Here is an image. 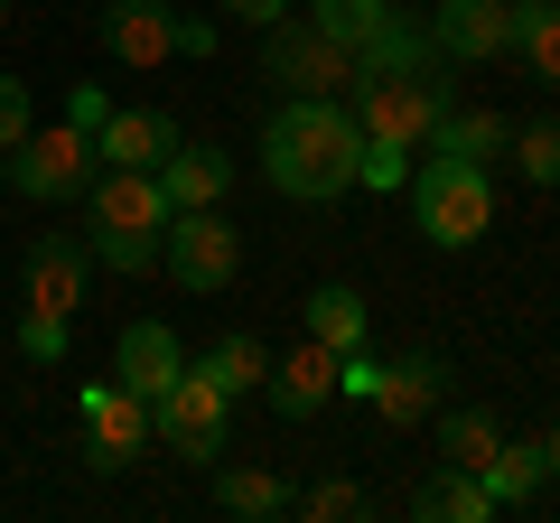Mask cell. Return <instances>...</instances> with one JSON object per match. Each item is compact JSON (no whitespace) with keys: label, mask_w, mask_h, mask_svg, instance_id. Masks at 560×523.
Segmentation results:
<instances>
[{"label":"cell","mask_w":560,"mask_h":523,"mask_svg":"<svg viewBox=\"0 0 560 523\" xmlns=\"http://www.w3.org/2000/svg\"><path fill=\"white\" fill-rule=\"evenodd\" d=\"M300 318H308V337H318V346H337V356H355V346H364V300H355L346 281H318Z\"/></svg>","instance_id":"23"},{"label":"cell","mask_w":560,"mask_h":523,"mask_svg":"<svg viewBox=\"0 0 560 523\" xmlns=\"http://www.w3.org/2000/svg\"><path fill=\"white\" fill-rule=\"evenodd\" d=\"M10 178H20V197H38V206L84 197V178H94V131H75V121H38V131L10 150Z\"/></svg>","instance_id":"8"},{"label":"cell","mask_w":560,"mask_h":523,"mask_svg":"<svg viewBox=\"0 0 560 523\" xmlns=\"http://www.w3.org/2000/svg\"><path fill=\"white\" fill-rule=\"evenodd\" d=\"M160 187H168V206H224L234 160H224V150H206V141H178V150L160 160Z\"/></svg>","instance_id":"18"},{"label":"cell","mask_w":560,"mask_h":523,"mask_svg":"<svg viewBox=\"0 0 560 523\" xmlns=\"http://www.w3.org/2000/svg\"><path fill=\"white\" fill-rule=\"evenodd\" d=\"M504 150H514V168H523L533 187H560V121H551V113H541V121H514V141H504Z\"/></svg>","instance_id":"27"},{"label":"cell","mask_w":560,"mask_h":523,"mask_svg":"<svg viewBox=\"0 0 560 523\" xmlns=\"http://www.w3.org/2000/svg\"><path fill=\"white\" fill-rule=\"evenodd\" d=\"M355 66L364 75H420V66H440V47H430V28H420L411 10H383V20L355 38Z\"/></svg>","instance_id":"17"},{"label":"cell","mask_w":560,"mask_h":523,"mask_svg":"<svg viewBox=\"0 0 560 523\" xmlns=\"http://www.w3.org/2000/svg\"><path fill=\"white\" fill-rule=\"evenodd\" d=\"M541 467H551V477H560V430H541Z\"/></svg>","instance_id":"36"},{"label":"cell","mask_w":560,"mask_h":523,"mask_svg":"<svg viewBox=\"0 0 560 523\" xmlns=\"http://www.w3.org/2000/svg\"><path fill=\"white\" fill-rule=\"evenodd\" d=\"M355 160H364V121L337 94H290L261 121V178L300 206H337L355 187Z\"/></svg>","instance_id":"1"},{"label":"cell","mask_w":560,"mask_h":523,"mask_svg":"<svg viewBox=\"0 0 560 523\" xmlns=\"http://www.w3.org/2000/svg\"><path fill=\"white\" fill-rule=\"evenodd\" d=\"M103 57L113 66H168L178 57V10L168 0H113L103 10Z\"/></svg>","instance_id":"12"},{"label":"cell","mask_w":560,"mask_h":523,"mask_svg":"<svg viewBox=\"0 0 560 523\" xmlns=\"http://www.w3.org/2000/svg\"><path fill=\"white\" fill-rule=\"evenodd\" d=\"M495 449H504V421H495L486 403H467V411H440V458H448V467H486Z\"/></svg>","instance_id":"25"},{"label":"cell","mask_w":560,"mask_h":523,"mask_svg":"<svg viewBox=\"0 0 560 523\" xmlns=\"http://www.w3.org/2000/svg\"><path fill=\"white\" fill-rule=\"evenodd\" d=\"M290 496H300V486H280L271 467H215V504H224V514H243V523L290 514Z\"/></svg>","instance_id":"22"},{"label":"cell","mask_w":560,"mask_h":523,"mask_svg":"<svg viewBox=\"0 0 560 523\" xmlns=\"http://www.w3.org/2000/svg\"><path fill=\"white\" fill-rule=\"evenodd\" d=\"M20 356L28 364H66V318H20Z\"/></svg>","instance_id":"32"},{"label":"cell","mask_w":560,"mask_h":523,"mask_svg":"<svg viewBox=\"0 0 560 523\" xmlns=\"http://www.w3.org/2000/svg\"><path fill=\"white\" fill-rule=\"evenodd\" d=\"M477 477H486V496H495V514H523V504L541 496V477H551V467H541V440H504Z\"/></svg>","instance_id":"21"},{"label":"cell","mask_w":560,"mask_h":523,"mask_svg":"<svg viewBox=\"0 0 560 523\" xmlns=\"http://www.w3.org/2000/svg\"><path fill=\"white\" fill-rule=\"evenodd\" d=\"M84 458L94 467H131L140 449H150V403H140L121 374H103V383H84Z\"/></svg>","instance_id":"9"},{"label":"cell","mask_w":560,"mask_h":523,"mask_svg":"<svg viewBox=\"0 0 560 523\" xmlns=\"http://www.w3.org/2000/svg\"><path fill=\"white\" fill-rule=\"evenodd\" d=\"M103 113H113L103 84H75V94H66V121H75V131H103Z\"/></svg>","instance_id":"33"},{"label":"cell","mask_w":560,"mask_h":523,"mask_svg":"<svg viewBox=\"0 0 560 523\" xmlns=\"http://www.w3.org/2000/svg\"><path fill=\"white\" fill-rule=\"evenodd\" d=\"M346 103H355L364 141L430 150V131H440V113H448V84H440V66H420V75H364Z\"/></svg>","instance_id":"4"},{"label":"cell","mask_w":560,"mask_h":523,"mask_svg":"<svg viewBox=\"0 0 560 523\" xmlns=\"http://www.w3.org/2000/svg\"><path fill=\"white\" fill-rule=\"evenodd\" d=\"M84 271H94V253L75 234H38L20 262V318H66L84 300Z\"/></svg>","instance_id":"10"},{"label":"cell","mask_w":560,"mask_h":523,"mask_svg":"<svg viewBox=\"0 0 560 523\" xmlns=\"http://www.w3.org/2000/svg\"><path fill=\"white\" fill-rule=\"evenodd\" d=\"M224 411H234V393H224L206 364H187L160 403H150V440H168V458L215 467V458H224Z\"/></svg>","instance_id":"5"},{"label":"cell","mask_w":560,"mask_h":523,"mask_svg":"<svg viewBox=\"0 0 560 523\" xmlns=\"http://www.w3.org/2000/svg\"><path fill=\"white\" fill-rule=\"evenodd\" d=\"M504 10H514V0H504Z\"/></svg>","instance_id":"39"},{"label":"cell","mask_w":560,"mask_h":523,"mask_svg":"<svg viewBox=\"0 0 560 523\" xmlns=\"http://www.w3.org/2000/svg\"><path fill=\"white\" fill-rule=\"evenodd\" d=\"M290 514H308V523H355V514H374V496H364L355 477H327V486H300Z\"/></svg>","instance_id":"28"},{"label":"cell","mask_w":560,"mask_h":523,"mask_svg":"<svg viewBox=\"0 0 560 523\" xmlns=\"http://www.w3.org/2000/svg\"><path fill=\"white\" fill-rule=\"evenodd\" d=\"M440 403H448V364L440 356H393V364H383V383H374V421L383 430L430 421Z\"/></svg>","instance_id":"13"},{"label":"cell","mask_w":560,"mask_h":523,"mask_svg":"<svg viewBox=\"0 0 560 523\" xmlns=\"http://www.w3.org/2000/svg\"><path fill=\"white\" fill-rule=\"evenodd\" d=\"M224 10H243L253 28H271V20H290V0H224Z\"/></svg>","instance_id":"35"},{"label":"cell","mask_w":560,"mask_h":523,"mask_svg":"<svg viewBox=\"0 0 560 523\" xmlns=\"http://www.w3.org/2000/svg\"><path fill=\"white\" fill-rule=\"evenodd\" d=\"M178 57H215V28H206V20H178Z\"/></svg>","instance_id":"34"},{"label":"cell","mask_w":560,"mask_h":523,"mask_svg":"<svg viewBox=\"0 0 560 523\" xmlns=\"http://www.w3.org/2000/svg\"><path fill=\"white\" fill-rule=\"evenodd\" d=\"M0 20H10V0H0Z\"/></svg>","instance_id":"38"},{"label":"cell","mask_w":560,"mask_h":523,"mask_svg":"<svg viewBox=\"0 0 560 523\" xmlns=\"http://www.w3.org/2000/svg\"><path fill=\"white\" fill-rule=\"evenodd\" d=\"M504 141H514V121H504V113H477V103H467V113L448 103L440 131H430V150H440V160H477V168H495Z\"/></svg>","instance_id":"19"},{"label":"cell","mask_w":560,"mask_h":523,"mask_svg":"<svg viewBox=\"0 0 560 523\" xmlns=\"http://www.w3.org/2000/svg\"><path fill=\"white\" fill-rule=\"evenodd\" d=\"M411 216H420V234L440 243V253H467V243L495 224V168L430 150V160L411 168Z\"/></svg>","instance_id":"3"},{"label":"cell","mask_w":560,"mask_h":523,"mask_svg":"<svg viewBox=\"0 0 560 523\" xmlns=\"http://www.w3.org/2000/svg\"><path fill=\"white\" fill-rule=\"evenodd\" d=\"M206 374L224 393H253V383H271V356H261V337H215L206 346Z\"/></svg>","instance_id":"26"},{"label":"cell","mask_w":560,"mask_h":523,"mask_svg":"<svg viewBox=\"0 0 560 523\" xmlns=\"http://www.w3.org/2000/svg\"><path fill=\"white\" fill-rule=\"evenodd\" d=\"M327 403H337V346L308 337L290 364H271V411H280V421H318Z\"/></svg>","instance_id":"16"},{"label":"cell","mask_w":560,"mask_h":523,"mask_svg":"<svg viewBox=\"0 0 560 523\" xmlns=\"http://www.w3.org/2000/svg\"><path fill=\"white\" fill-rule=\"evenodd\" d=\"M84 206H94V243L84 253L103 271H160V234L178 216L160 168H103V178H84Z\"/></svg>","instance_id":"2"},{"label":"cell","mask_w":560,"mask_h":523,"mask_svg":"<svg viewBox=\"0 0 560 523\" xmlns=\"http://www.w3.org/2000/svg\"><path fill=\"white\" fill-rule=\"evenodd\" d=\"M411 514L420 523H486V514H495V496H486L477 467H440V477L411 496Z\"/></svg>","instance_id":"20"},{"label":"cell","mask_w":560,"mask_h":523,"mask_svg":"<svg viewBox=\"0 0 560 523\" xmlns=\"http://www.w3.org/2000/svg\"><path fill=\"white\" fill-rule=\"evenodd\" d=\"M0 187H10V150H0Z\"/></svg>","instance_id":"37"},{"label":"cell","mask_w":560,"mask_h":523,"mask_svg":"<svg viewBox=\"0 0 560 523\" xmlns=\"http://www.w3.org/2000/svg\"><path fill=\"white\" fill-rule=\"evenodd\" d=\"M168 150H178V131H168V113H150V103H131V113H103V131H94V160L103 168H160Z\"/></svg>","instance_id":"15"},{"label":"cell","mask_w":560,"mask_h":523,"mask_svg":"<svg viewBox=\"0 0 560 523\" xmlns=\"http://www.w3.org/2000/svg\"><path fill=\"white\" fill-rule=\"evenodd\" d=\"M420 28H430V47H440V57H467V66L514 57V10H504V0H440Z\"/></svg>","instance_id":"11"},{"label":"cell","mask_w":560,"mask_h":523,"mask_svg":"<svg viewBox=\"0 0 560 523\" xmlns=\"http://www.w3.org/2000/svg\"><path fill=\"white\" fill-rule=\"evenodd\" d=\"M28 131H38V94L20 75H0V150H20Z\"/></svg>","instance_id":"31"},{"label":"cell","mask_w":560,"mask_h":523,"mask_svg":"<svg viewBox=\"0 0 560 523\" xmlns=\"http://www.w3.org/2000/svg\"><path fill=\"white\" fill-rule=\"evenodd\" d=\"M383 10H393V0H308V20H318V28H327V38H346V47H355V38H364V28H374V20H383Z\"/></svg>","instance_id":"30"},{"label":"cell","mask_w":560,"mask_h":523,"mask_svg":"<svg viewBox=\"0 0 560 523\" xmlns=\"http://www.w3.org/2000/svg\"><path fill=\"white\" fill-rule=\"evenodd\" d=\"M411 168H420V150H401V141H364V160H355V187H411Z\"/></svg>","instance_id":"29"},{"label":"cell","mask_w":560,"mask_h":523,"mask_svg":"<svg viewBox=\"0 0 560 523\" xmlns=\"http://www.w3.org/2000/svg\"><path fill=\"white\" fill-rule=\"evenodd\" d=\"M160 262H168V281H178V290L215 300V290L243 271V234L215 216V206H178V216H168V234H160Z\"/></svg>","instance_id":"6"},{"label":"cell","mask_w":560,"mask_h":523,"mask_svg":"<svg viewBox=\"0 0 560 523\" xmlns=\"http://www.w3.org/2000/svg\"><path fill=\"white\" fill-rule=\"evenodd\" d=\"M514 57L541 84H560V0H514Z\"/></svg>","instance_id":"24"},{"label":"cell","mask_w":560,"mask_h":523,"mask_svg":"<svg viewBox=\"0 0 560 523\" xmlns=\"http://www.w3.org/2000/svg\"><path fill=\"white\" fill-rule=\"evenodd\" d=\"M261 66H271V84H300V94H355L364 66L346 38H327L318 20H271V47H261Z\"/></svg>","instance_id":"7"},{"label":"cell","mask_w":560,"mask_h":523,"mask_svg":"<svg viewBox=\"0 0 560 523\" xmlns=\"http://www.w3.org/2000/svg\"><path fill=\"white\" fill-rule=\"evenodd\" d=\"M113 374H121V383H131L140 403H160L168 383H178V374H187V346H178V337H168V327H160V318H131V327H121V346H113Z\"/></svg>","instance_id":"14"}]
</instances>
